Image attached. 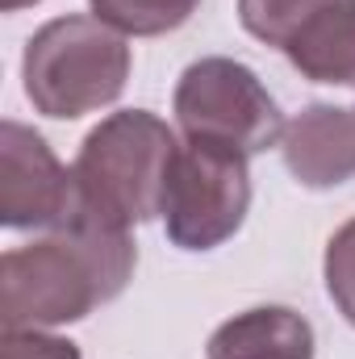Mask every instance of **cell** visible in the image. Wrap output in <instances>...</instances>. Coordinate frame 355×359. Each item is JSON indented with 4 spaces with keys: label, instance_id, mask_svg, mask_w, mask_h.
Returning <instances> with one entry per match:
<instances>
[{
    "label": "cell",
    "instance_id": "1",
    "mask_svg": "<svg viewBox=\"0 0 355 359\" xmlns=\"http://www.w3.org/2000/svg\"><path fill=\"white\" fill-rule=\"evenodd\" d=\"M138 264L130 226L80 201L67 226L0 259L4 326H67L121 297Z\"/></svg>",
    "mask_w": 355,
    "mask_h": 359
},
{
    "label": "cell",
    "instance_id": "2",
    "mask_svg": "<svg viewBox=\"0 0 355 359\" xmlns=\"http://www.w3.org/2000/svg\"><path fill=\"white\" fill-rule=\"evenodd\" d=\"M180 142L172 126L151 109H121L92 126L76 155V184L80 201L121 222L142 226L163 217L168 180L176 168Z\"/></svg>",
    "mask_w": 355,
    "mask_h": 359
},
{
    "label": "cell",
    "instance_id": "3",
    "mask_svg": "<svg viewBox=\"0 0 355 359\" xmlns=\"http://www.w3.org/2000/svg\"><path fill=\"white\" fill-rule=\"evenodd\" d=\"M25 96L42 117L76 121L113 104L130 80L126 38L88 13H67L46 21L21 55Z\"/></svg>",
    "mask_w": 355,
    "mask_h": 359
},
{
    "label": "cell",
    "instance_id": "4",
    "mask_svg": "<svg viewBox=\"0 0 355 359\" xmlns=\"http://www.w3.org/2000/svg\"><path fill=\"white\" fill-rule=\"evenodd\" d=\"M172 113L188 142L226 147L247 159L276 147L288 126L264 80L247 63L226 55H209L184 67L172 96Z\"/></svg>",
    "mask_w": 355,
    "mask_h": 359
},
{
    "label": "cell",
    "instance_id": "5",
    "mask_svg": "<svg viewBox=\"0 0 355 359\" xmlns=\"http://www.w3.org/2000/svg\"><path fill=\"white\" fill-rule=\"evenodd\" d=\"M247 209H251L247 155L205 142L180 147L163 201V226L180 251L222 247L226 238L239 234Z\"/></svg>",
    "mask_w": 355,
    "mask_h": 359
},
{
    "label": "cell",
    "instance_id": "6",
    "mask_svg": "<svg viewBox=\"0 0 355 359\" xmlns=\"http://www.w3.org/2000/svg\"><path fill=\"white\" fill-rule=\"evenodd\" d=\"M80 209L76 172L59 163L46 138L21 121H0V226L59 230Z\"/></svg>",
    "mask_w": 355,
    "mask_h": 359
},
{
    "label": "cell",
    "instance_id": "7",
    "mask_svg": "<svg viewBox=\"0 0 355 359\" xmlns=\"http://www.w3.org/2000/svg\"><path fill=\"white\" fill-rule=\"evenodd\" d=\"M280 159L301 188H339L355 176V104H305L280 134Z\"/></svg>",
    "mask_w": 355,
    "mask_h": 359
},
{
    "label": "cell",
    "instance_id": "8",
    "mask_svg": "<svg viewBox=\"0 0 355 359\" xmlns=\"http://www.w3.org/2000/svg\"><path fill=\"white\" fill-rule=\"evenodd\" d=\"M209 359H314V326L288 305L234 313L209 334Z\"/></svg>",
    "mask_w": 355,
    "mask_h": 359
},
{
    "label": "cell",
    "instance_id": "9",
    "mask_svg": "<svg viewBox=\"0 0 355 359\" xmlns=\"http://www.w3.org/2000/svg\"><path fill=\"white\" fill-rule=\"evenodd\" d=\"M284 59L314 84L355 88V4H343L314 21L284 50Z\"/></svg>",
    "mask_w": 355,
    "mask_h": 359
},
{
    "label": "cell",
    "instance_id": "10",
    "mask_svg": "<svg viewBox=\"0 0 355 359\" xmlns=\"http://www.w3.org/2000/svg\"><path fill=\"white\" fill-rule=\"evenodd\" d=\"M343 4H355V0H239V21L251 38L284 55L314 21H322Z\"/></svg>",
    "mask_w": 355,
    "mask_h": 359
},
{
    "label": "cell",
    "instance_id": "11",
    "mask_svg": "<svg viewBox=\"0 0 355 359\" xmlns=\"http://www.w3.org/2000/svg\"><path fill=\"white\" fill-rule=\"evenodd\" d=\"M92 17H100L105 25H113L117 34L130 38H159L180 29L201 0H88Z\"/></svg>",
    "mask_w": 355,
    "mask_h": 359
},
{
    "label": "cell",
    "instance_id": "12",
    "mask_svg": "<svg viewBox=\"0 0 355 359\" xmlns=\"http://www.w3.org/2000/svg\"><path fill=\"white\" fill-rule=\"evenodd\" d=\"M322 276H326V292H330L335 309L355 326V217L343 222L330 234L326 259H322Z\"/></svg>",
    "mask_w": 355,
    "mask_h": 359
},
{
    "label": "cell",
    "instance_id": "13",
    "mask_svg": "<svg viewBox=\"0 0 355 359\" xmlns=\"http://www.w3.org/2000/svg\"><path fill=\"white\" fill-rule=\"evenodd\" d=\"M0 359H80V347L38 326H4Z\"/></svg>",
    "mask_w": 355,
    "mask_h": 359
},
{
    "label": "cell",
    "instance_id": "14",
    "mask_svg": "<svg viewBox=\"0 0 355 359\" xmlns=\"http://www.w3.org/2000/svg\"><path fill=\"white\" fill-rule=\"evenodd\" d=\"M29 4H38V0H0L4 13H17V8H29Z\"/></svg>",
    "mask_w": 355,
    "mask_h": 359
}]
</instances>
